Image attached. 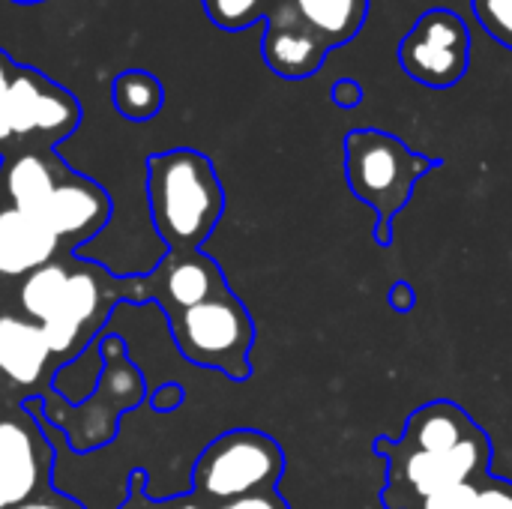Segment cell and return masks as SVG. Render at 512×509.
Listing matches in <instances>:
<instances>
[{"label":"cell","mask_w":512,"mask_h":509,"mask_svg":"<svg viewBox=\"0 0 512 509\" xmlns=\"http://www.w3.org/2000/svg\"><path fill=\"white\" fill-rule=\"evenodd\" d=\"M375 453L387 459V486L381 492L384 509H411L441 489L483 483L489 477L492 441L489 435H480L447 453H417L396 447L393 438H378Z\"/></svg>","instance_id":"5b68a950"},{"label":"cell","mask_w":512,"mask_h":509,"mask_svg":"<svg viewBox=\"0 0 512 509\" xmlns=\"http://www.w3.org/2000/svg\"><path fill=\"white\" fill-rule=\"evenodd\" d=\"M60 240L39 216L15 207L0 210V276H27L54 261Z\"/></svg>","instance_id":"4fadbf2b"},{"label":"cell","mask_w":512,"mask_h":509,"mask_svg":"<svg viewBox=\"0 0 512 509\" xmlns=\"http://www.w3.org/2000/svg\"><path fill=\"white\" fill-rule=\"evenodd\" d=\"M165 87L153 72L144 69H126L111 81V105L120 117L132 123H147L162 111Z\"/></svg>","instance_id":"ac0fdd59"},{"label":"cell","mask_w":512,"mask_h":509,"mask_svg":"<svg viewBox=\"0 0 512 509\" xmlns=\"http://www.w3.org/2000/svg\"><path fill=\"white\" fill-rule=\"evenodd\" d=\"M183 402V390L177 384H165L156 396H153V408L159 414H168V411H177V405Z\"/></svg>","instance_id":"4316f807"},{"label":"cell","mask_w":512,"mask_h":509,"mask_svg":"<svg viewBox=\"0 0 512 509\" xmlns=\"http://www.w3.org/2000/svg\"><path fill=\"white\" fill-rule=\"evenodd\" d=\"M216 509H288V504L273 489V492H261V495H249V498H237V501L219 504Z\"/></svg>","instance_id":"cb8c5ba5"},{"label":"cell","mask_w":512,"mask_h":509,"mask_svg":"<svg viewBox=\"0 0 512 509\" xmlns=\"http://www.w3.org/2000/svg\"><path fill=\"white\" fill-rule=\"evenodd\" d=\"M36 216L48 225V231L60 243L78 246L105 228L111 216V198L99 183L66 168Z\"/></svg>","instance_id":"ba28073f"},{"label":"cell","mask_w":512,"mask_h":509,"mask_svg":"<svg viewBox=\"0 0 512 509\" xmlns=\"http://www.w3.org/2000/svg\"><path fill=\"white\" fill-rule=\"evenodd\" d=\"M330 96H333V102H336L339 108H357V105L363 102V87H360V81H354V78H339V81L333 84Z\"/></svg>","instance_id":"d4e9b609"},{"label":"cell","mask_w":512,"mask_h":509,"mask_svg":"<svg viewBox=\"0 0 512 509\" xmlns=\"http://www.w3.org/2000/svg\"><path fill=\"white\" fill-rule=\"evenodd\" d=\"M99 312H102L99 276L93 270H72L57 312L51 315L48 324H42L51 354H69L81 342V336L87 333V327L93 324Z\"/></svg>","instance_id":"9a60e30c"},{"label":"cell","mask_w":512,"mask_h":509,"mask_svg":"<svg viewBox=\"0 0 512 509\" xmlns=\"http://www.w3.org/2000/svg\"><path fill=\"white\" fill-rule=\"evenodd\" d=\"M51 357L54 354L36 321L18 315L0 318V375L15 387H33L45 375V363Z\"/></svg>","instance_id":"2e32d148"},{"label":"cell","mask_w":512,"mask_h":509,"mask_svg":"<svg viewBox=\"0 0 512 509\" xmlns=\"http://www.w3.org/2000/svg\"><path fill=\"white\" fill-rule=\"evenodd\" d=\"M12 3H24V6H30V3H45V0H12Z\"/></svg>","instance_id":"4dcf8cb0"},{"label":"cell","mask_w":512,"mask_h":509,"mask_svg":"<svg viewBox=\"0 0 512 509\" xmlns=\"http://www.w3.org/2000/svg\"><path fill=\"white\" fill-rule=\"evenodd\" d=\"M477 501H480V483H459L429 495L426 501L414 504L411 509H477Z\"/></svg>","instance_id":"7402d4cb"},{"label":"cell","mask_w":512,"mask_h":509,"mask_svg":"<svg viewBox=\"0 0 512 509\" xmlns=\"http://www.w3.org/2000/svg\"><path fill=\"white\" fill-rule=\"evenodd\" d=\"M0 171H3V156H0Z\"/></svg>","instance_id":"1f68e13d"},{"label":"cell","mask_w":512,"mask_h":509,"mask_svg":"<svg viewBox=\"0 0 512 509\" xmlns=\"http://www.w3.org/2000/svg\"><path fill=\"white\" fill-rule=\"evenodd\" d=\"M480 435L486 432L465 408H459L450 399H435L408 417L402 435L396 438V447L417 450V453H447Z\"/></svg>","instance_id":"8fae6325"},{"label":"cell","mask_w":512,"mask_h":509,"mask_svg":"<svg viewBox=\"0 0 512 509\" xmlns=\"http://www.w3.org/2000/svg\"><path fill=\"white\" fill-rule=\"evenodd\" d=\"M12 509H84L78 501L72 498H63V495H39V498H30L24 504Z\"/></svg>","instance_id":"484cf974"},{"label":"cell","mask_w":512,"mask_h":509,"mask_svg":"<svg viewBox=\"0 0 512 509\" xmlns=\"http://www.w3.org/2000/svg\"><path fill=\"white\" fill-rule=\"evenodd\" d=\"M15 69H18V63L0 48V105H3V99H6V93H9V84H12V78H15Z\"/></svg>","instance_id":"f1b7e54d"},{"label":"cell","mask_w":512,"mask_h":509,"mask_svg":"<svg viewBox=\"0 0 512 509\" xmlns=\"http://www.w3.org/2000/svg\"><path fill=\"white\" fill-rule=\"evenodd\" d=\"M3 114L18 150H54L81 123L78 99L33 66H18L3 99Z\"/></svg>","instance_id":"8992f818"},{"label":"cell","mask_w":512,"mask_h":509,"mask_svg":"<svg viewBox=\"0 0 512 509\" xmlns=\"http://www.w3.org/2000/svg\"><path fill=\"white\" fill-rule=\"evenodd\" d=\"M297 15L312 24L330 48L348 45L366 24L372 0H291Z\"/></svg>","instance_id":"e0dca14e"},{"label":"cell","mask_w":512,"mask_h":509,"mask_svg":"<svg viewBox=\"0 0 512 509\" xmlns=\"http://www.w3.org/2000/svg\"><path fill=\"white\" fill-rule=\"evenodd\" d=\"M225 288H228V282H225L219 264L213 258H207L204 252H180V255L168 252V258L162 261L156 297L162 300L168 315H177V312H186V309L216 297Z\"/></svg>","instance_id":"7c38bea8"},{"label":"cell","mask_w":512,"mask_h":509,"mask_svg":"<svg viewBox=\"0 0 512 509\" xmlns=\"http://www.w3.org/2000/svg\"><path fill=\"white\" fill-rule=\"evenodd\" d=\"M399 63L408 78L432 90L459 84L471 66V30L447 6L426 9L399 42Z\"/></svg>","instance_id":"52a82bcc"},{"label":"cell","mask_w":512,"mask_h":509,"mask_svg":"<svg viewBox=\"0 0 512 509\" xmlns=\"http://www.w3.org/2000/svg\"><path fill=\"white\" fill-rule=\"evenodd\" d=\"M207 18L222 30H246L255 21H270L297 12L291 0H201Z\"/></svg>","instance_id":"ffe728a7"},{"label":"cell","mask_w":512,"mask_h":509,"mask_svg":"<svg viewBox=\"0 0 512 509\" xmlns=\"http://www.w3.org/2000/svg\"><path fill=\"white\" fill-rule=\"evenodd\" d=\"M261 54L270 72H276L279 78L303 81V78H312L324 66L330 45L297 12H288V15L264 21Z\"/></svg>","instance_id":"30bf717a"},{"label":"cell","mask_w":512,"mask_h":509,"mask_svg":"<svg viewBox=\"0 0 512 509\" xmlns=\"http://www.w3.org/2000/svg\"><path fill=\"white\" fill-rule=\"evenodd\" d=\"M69 267L66 264H45L33 273H27L21 279V288H18V303L24 309V315L30 321H36L39 327L51 321V315L57 312L60 300H63V291H66V282H69Z\"/></svg>","instance_id":"d6986e66"},{"label":"cell","mask_w":512,"mask_h":509,"mask_svg":"<svg viewBox=\"0 0 512 509\" xmlns=\"http://www.w3.org/2000/svg\"><path fill=\"white\" fill-rule=\"evenodd\" d=\"M285 474L282 447L258 429H231L210 441L195 462L192 483L207 501L228 504L237 498L273 492Z\"/></svg>","instance_id":"277c9868"},{"label":"cell","mask_w":512,"mask_h":509,"mask_svg":"<svg viewBox=\"0 0 512 509\" xmlns=\"http://www.w3.org/2000/svg\"><path fill=\"white\" fill-rule=\"evenodd\" d=\"M66 165L54 156V150H15L3 159L0 189L9 198V207L36 216Z\"/></svg>","instance_id":"5bb4252c"},{"label":"cell","mask_w":512,"mask_h":509,"mask_svg":"<svg viewBox=\"0 0 512 509\" xmlns=\"http://www.w3.org/2000/svg\"><path fill=\"white\" fill-rule=\"evenodd\" d=\"M345 177L351 192L378 216V246L393 243V219L408 207L414 186L441 165V159L411 150L402 138L384 129H351L342 141Z\"/></svg>","instance_id":"7a4b0ae2"},{"label":"cell","mask_w":512,"mask_h":509,"mask_svg":"<svg viewBox=\"0 0 512 509\" xmlns=\"http://www.w3.org/2000/svg\"><path fill=\"white\" fill-rule=\"evenodd\" d=\"M471 6L480 27L504 48H512V0H471Z\"/></svg>","instance_id":"44dd1931"},{"label":"cell","mask_w":512,"mask_h":509,"mask_svg":"<svg viewBox=\"0 0 512 509\" xmlns=\"http://www.w3.org/2000/svg\"><path fill=\"white\" fill-rule=\"evenodd\" d=\"M51 453L21 420H0V509L30 501L48 477Z\"/></svg>","instance_id":"9c48e42d"},{"label":"cell","mask_w":512,"mask_h":509,"mask_svg":"<svg viewBox=\"0 0 512 509\" xmlns=\"http://www.w3.org/2000/svg\"><path fill=\"white\" fill-rule=\"evenodd\" d=\"M168 324L174 345L189 363L216 369L231 381H246L252 375L249 354L255 345V324L228 288L186 312L168 315Z\"/></svg>","instance_id":"3957f363"},{"label":"cell","mask_w":512,"mask_h":509,"mask_svg":"<svg viewBox=\"0 0 512 509\" xmlns=\"http://www.w3.org/2000/svg\"><path fill=\"white\" fill-rule=\"evenodd\" d=\"M147 201L159 237L168 252H201L225 213V189L213 162L192 150L177 147L147 159Z\"/></svg>","instance_id":"6da1fadb"},{"label":"cell","mask_w":512,"mask_h":509,"mask_svg":"<svg viewBox=\"0 0 512 509\" xmlns=\"http://www.w3.org/2000/svg\"><path fill=\"white\" fill-rule=\"evenodd\" d=\"M477 509H512V483L501 477H486L480 483V501Z\"/></svg>","instance_id":"603a6c76"},{"label":"cell","mask_w":512,"mask_h":509,"mask_svg":"<svg viewBox=\"0 0 512 509\" xmlns=\"http://www.w3.org/2000/svg\"><path fill=\"white\" fill-rule=\"evenodd\" d=\"M162 509H207L201 501L195 498H180V501H171V504H162Z\"/></svg>","instance_id":"f546056e"},{"label":"cell","mask_w":512,"mask_h":509,"mask_svg":"<svg viewBox=\"0 0 512 509\" xmlns=\"http://www.w3.org/2000/svg\"><path fill=\"white\" fill-rule=\"evenodd\" d=\"M387 303L396 309V312H411L414 309V291L408 282H396L387 294Z\"/></svg>","instance_id":"83f0119b"}]
</instances>
